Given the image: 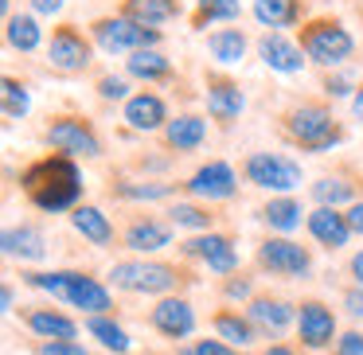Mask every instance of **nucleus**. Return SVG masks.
<instances>
[{
	"mask_svg": "<svg viewBox=\"0 0 363 355\" xmlns=\"http://www.w3.org/2000/svg\"><path fill=\"white\" fill-rule=\"evenodd\" d=\"M16 188L24 203L40 215H71L79 203H86V180H82V164L59 152H40L28 164H20Z\"/></svg>",
	"mask_w": 363,
	"mask_h": 355,
	"instance_id": "f257e3e1",
	"label": "nucleus"
},
{
	"mask_svg": "<svg viewBox=\"0 0 363 355\" xmlns=\"http://www.w3.org/2000/svg\"><path fill=\"white\" fill-rule=\"evenodd\" d=\"M277 141L293 152L305 157H328L347 141V125L340 121V113L332 110L328 98L320 94H305V98H289L274 118Z\"/></svg>",
	"mask_w": 363,
	"mask_h": 355,
	"instance_id": "f03ea898",
	"label": "nucleus"
},
{
	"mask_svg": "<svg viewBox=\"0 0 363 355\" xmlns=\"http://www.w3.org/2000/svg\"><path fill=\"white\" fill-rule=\"evenodd\" d=\"M20 285L43 293L48 300H59L67 308H79L82 320L86 316H106L118 312V300L106 277H98L94 269H79V266H59V269H20Z\"/></svg>",
	"mask_w": 363,
	"mask_h": 355,
	"instance_id": "7ed1b4c3",
	"label": "nucleus"
},
{
	"mask_svg": "<svg viewBox=\"0 0 363 355\" xmlns=\"http://www.w3.org/2000/svg\"><path fill=\"white\" fill-rule=\"evenodd\" d=\"M106 281L113 293L125 297H176L199 285V269L180 258H121L106 269Z\"/></svg>",
	"mask_w": 363,
	"mask_h": 355,
	"instance_id": "20e7f679",
	"label": "nucleus"
},
{
	"mask_svg": "<svg viewBox=\"0 0 363 355\" xmlns=\"http://www.w3.org/2000/svg\"><path fill=\"white\" fill-rule=\"evenodd\" d=\"M40 145L48 152H59V157L71 160H102L106 157V137L98 129V121L82 110H55L43 118L40 129Z\"/></svg>",
	"mask_w": 363,
	"mask_h": 355,
	"instance_id": "39448f33",
	"label": "nucleus"
},
{
	"mask_svg": "<svg viewBox=\"0 0 363 355\" xmlns=\"http://www.w3.org/2000/svg\"><path fill=\"white\" fill-rule=\"evenodd\" d=\"M293 35H297L305 59L313 67H320V71H344V67L355 59L352 28H347L340 16H332V12H316V16H308Z\"/></svg>",
	"mask_w": 363,
	"mask_h": 355,
	"instance_id": "423d86ee",
	"label": "nucleus"
},
{
	"mask_svg": "<svg viewBox=\"0 0 363 355\" xmlns=\"http://www.w3.org/2000/svg\"><path fill=\"white\" fill-rule=\"evenodd\" d=\"M94 55H98V47L90 40V32L82 24H74V20H59L48 35V47H43V63L59 79H82V74H90L98 63Z\"/></svg>",
	"mask_w": 363,
	"mask_h": 355,
	"instance_id": "0eeeda50",
	"label": "nucleus"
},
{
	"mask_svg": "<svg viewBox=\"0 0 363 355\" xmlns=\"http://www.w3.org/2000/svg\"><path fill=\"white\" fill-rule=\"evenodd\" d=\"M254 269L262 277H277V281H308L316 269L313 246H301L289 235H262L254 242Z\"/></svg>",
	"mask_w": 363,
	"mask_h": 355,
	"instance_id": "6e6552de",
	"label": "nucleus"
},
{
	"mask_svg": "<svg viewBox=\"0 0 363 355\" xmlns=\"http://www.w3.org/2000/svg\"><path fill=\"white\" fill-rule=\"evenodd\" d=\"M176 258L188 261L196 269H207V274L219 281V277H230L242 269V258H238V230H207V235H188L184 242H176Z\"/></svg>",
	"mask_w": 363,
	"mask_h": 355,
	"instance_id": "1a4fd4ad",
	"label": "nucleus"
},
{
	"mask_svg": "<svg viewBox=\"0 0 363 355\" xmlns=\"http://www.w3.org/2000/svg\"><path fill=\"white\" fill-rule=\"evenodd\" d=\"M90 40L102 55H133V51H145V47H160L164 43V32L160 28H145L137 20L121 16V12H102L86 24Z\"/></svg>",
	"mask_w": 363,
	"mask_h": 355,
	"instance_id": "9d476101",
	"label": "nucleus"
},
{
	"mask_svg": "<svg viewBox=\"0 0 363 355\" xmlns=\"http://www.w3.org/2000/svg\"><path fill=\"white\" fill-rule=\"evenodd\" d=\"M238 176L242 184L258 191H269V196H297V188L305 184V172H301V160L285 157V152H269V149H254L238 160Z\"/></svg>",
	"mask_w": 363,
	"mask_h": 355,
	"instance_id": "9b49d317",
	"label": "nucleus"
},
{
	"mask_svg": "<svg viewBox=\"0 0 363 355\" xmlns=\"http://www.w3.org/2000/svg\"><path fill=\"white\" fill-rule=\"evenodd\" d=\"M199 98H203V113L219 133H230L238 125V118L246 113V90L223 67H203L199 74Z\"/></svg>",
	"mask_w": 363,
	"mask_h": 355,
	"instance_id": "f8f14e48",
	"label": "nucleus"
},
{
	"mask_svg": "<svg viewBox=\"0 0 363 355\" xmlns=\"http://www.w3.org/2000/svg\"><path fill=\"white\" fill-rule=\"evenodd\" d=\"M308 199H313V207H340V211L359 203L363 199V160H352V157L332 160L308 184Z\"/></svg>",
	"mask_w": 363,
	"mask_h": 355,
	"instance_id": "ddd939ff",
	"label": "nucleus"
},
{
	"mask_svg": "<svg viewBox=\"0 0 363 355\" xmlns=\"http://www.w3.org/2000/svg\"><path fill=\"white\" fill-rule=\"evenodd\" d=\"M176 246V227L164 219V215L152 211H129L125 222H121V250L129 258H160V250Z\"/></svg>",
	"mask_w": 363,
	"mask_h": 355,
	"instance_id": "4468645a",
	"label": "nucleus"
},
{
	"mask_svg": "<svg viewBox=\"0 0 363 355\" xmlns=\"http://www.w3.org/2000/svg\"><path fill=\"white\" fill-rule=\"evenodd\" d=\"M180 180H145V176H129L125 168H110L106 172V199L129 207H149V203H172L180 199Z\"/></svg>",
	"mask_w": 363,
	"mask_h": 355,
	"instance_id": "2eb2a0df",
	"label": "nucleus"
},
{
	"mask_svg": "<svg viewBox=\"0 0 363 355\" xmlns=\"http://www.w3.org/2000/svg\"><path fill=\"white\" fill-rule=\"evenodd\" d=\"M297 347L301 351H332L340 339V316L328 300L301 297L297 300Z\"/></svg>",
	"mask_w": 363,
	"mask_h": 355,
	"instance_id": "dca6fc26",
	"label": "nucleus"
},
{
	"mask_svg": "<svg viewBox=\"0 0 363 355\" xmlns=\"http://www.w3.org/2000/svg\"><path fill=\"white\" fill-rule=\"evenodd\" d=\"M145 324H149L160 339H168V344L180 347V344H188V339H196L199 312H196V305H191L188 293H176V297L152 300V308L145 312Z\"/></svg>",
	"mask_w": 363,
	"mask_h": 355,
	"instance_id": "f3484780",
	"label": "nucleus"
},
{
	"mask_svg": "<svg viewBox=\"0 0 363 355\" xmlns=\"http://www.w3.org/2000/svg\"><path fill=\"white\" fill-rule=\"evenodd\" d=\"M238 168L230 164V160H207V164H199L191 176H184L180 180V191L184 199H199V203H230V199H238Z\"/></svg>",
	"mask_w": 363,
	"mask_h": 355,
	"instance_id": "a211bd4d",
	"label": "nucleus"
},
{
	"mask_svg": "<svg viewBox=\"0 0 363 355\" xmlns=\"http://www.w3.org/2000/svg\"><path fill=\"white\" fill-rule=\"evenodd\" d=\"M246 316H250V324L258 328L262 339H269V344H281L285 332L297 328V300H289L285 293L262 289L258 297L246 305Z\"/></svg>",
	"mask_w": 363,
	"mask_h": 355,
	"instance_id": "6ab92c4d",
	"label": "nucleus"
},
{
	"mask_svg": "<svg viewBox=\"0 0 363 355\" xmlns=\"http://www.w3.org/2000/svg\"><path fill=\"white\" fill-rule=\"evenodd\" d=\"M20 324L32 332V339H79L82 320L71 316L67 308H55L51 300H28L16 308Z\"/></svg>",
	"mask_w": 363,
	"mask_h": 355,
	"instance_id": "aec40b11",
	"label": "nucleus"
},
{
	"mask_svg": "<svg viewBox=\"0 0 363 355\" xmlns=\"http://www.w3.org/2000/svg\"><path fill=\"white\" fill-rule=\"evenodd\" d=\"M207 137H211V121H207V113L180 110V113H172V121L157 133V145L168 152V157L180 160V157H191V152L203 149Z\"/></svg>",
	"mask_w": 363,
	"mask_h": 355,
	"instance_id": "412c9836",
	"label": "nucleus"
},
{
	"mask_svg": "<svg viewBox=\"0 0 363 355\" xmlns=\"http://www.w3.org/2000/svg\"><path fill=\"white\" fill-rule=\"evenodd\" d=\"M48 227L35 219H24V222H9L4 235H0V250L9 261H20V269L28 266H40L48 261Z\"/></svg>",
	"mask_w": 363,
	"mask_h": 355,
	"instance_id": "4be33fe9",
	"label": "nucleus"
},
{
	"mask_svg": "<svg viewBox=\"0 0 363 355\" xmlns=\"http://www.w3.org/2000/svg\"><path fill=\"white\" fill-rule=\"evenodd\" d=\"M121 121H125V129H133L141 137H157L172 121V106H168V98L160 90H137L121 106Z\"/></svg>",
	"mask_w": 363,
	"mask_h": 355,
	"instance_id": "5701e85b",
	"label": "nucleus"
},
{
	"mask_svg": "<svg viewBox=\"0 0 363 355\" xmlns=\"http://www.w3.org/2000/svg\"><path fill=\"white\" fill-rule=\"evenodd\" d=\"M67 227H71L82 242L94 246V250H121V227L98 203H79L67 215Z\"/></svg>",
	"mask_w": 363,
	"mask_h": 355,
	"instance_id": "b1692460",
	"label": "nucleus"
},
{
	"mask_svg": "<svg viewBox=\"0 0 363 355\" xmlns=\"http://www.w3.org/2000/svg\"><path fill=\"white\" fill-rule=\"evenodd\" d=\"M305 230L313 238L316 250L324 254H340L352 246V222H347V211L340 207H308V219H305Z\"/></svg>",
	"mask_w": 363,
	"mask_h": 355,
	"instance_id": "393cba45",
	"label": "nucleus"
},
{
	"mask_svg": "<svg viewBox=\"0 0 363 355\" xmlns=\"http://www.w3.org/2000/svg\"><path fill=\"white\" fill-rule=\"evenodd\" d=\"M254 51H258L266 71L285 74V79H289V74H301L308 63L301 43H297V35H289V32H262L258 40H254Z\"/></svg>",
	"mask_w": 363,
	"mask_h": 355,
	"instance_id": "a878e982",
	"label": "nucleus"
},
{
	"mask_svg": "<svg viewBox=\"0 0 363 355\" xmlns=\"http://www.w3.org/2000/svg\"><path fill=\"white\" fill-rule=\"evenodd\" d=\"M125 74L133 82H141L145 90H168V86H184L180 71H176V63L164 55L160 47H145V51H133V55L125 59Z\"/></svg>",
	"mask_w": 363,
	"mask_h": 355,
	"instance_id": "bb28decb",
	"label": "nucleus"
},
{
	"mask_svg": "<svg viewBox=\"0 0 363 355\" xmlns=\"http://www.w3.org/2000/svg\"><path fill=\"white\" fill-rule=\"evenodd\" d=\"M305 219H308V207L297 196H269L254 207V222L266 227V235H289L293 238V230L305 227Z\"/></svg>",
	"mask_w": 363,
	"mask_h": 355,
	"instance_id": "cd10ccee",
	"label": "nucleus"
},
{
	"mask_svg": "<svg viewBox=\"0 0 363 355\" xmlns=\"http://www.w3.org/2000/svg\"><path fill=\"white\" fill-rule=\"evenodd\" d=\"M250 16L266 32H297L308 20V0H250Z\"/></svg>",
	"mask_w": 363,
	"mask_h": 355,
	"instance_id": "c85d7f7f",
	"label": "nucleus"
},
{
	"mask_svg": "<svg viewBox=\"0 0 363 355\" xmlns=\"http://www.w3.org/2000/svg\"><path fill=\"white\" fill-rule=\"evenodd\" d=\"M207 324H211V336L227 339L230 347H238V351H250L254 344H258V328L250 324V316H246V308L238 305H219L211 316H207Z\"/></svg>",
	"mask_w": 363,
	"mask_h": 355,
	"instance_id": "c756f323",
	"label": "nucleus"
},
{
	"mask_svg": "<svg viewBox=\"0 0 363 355\" xmlns=\"http://www.w3.org/2000/svg\"><path fill=\"white\" fill-rule=\"evenodd\" d=\"M164 215L168 222H172L176 230H188V235H207V230H219L223 222V211L211 203H199V199H172V203H164Z\"/></svg>",
	"mask_w": 363,
	"mask_h": 355,
	"instance_id": "7c9ffc66",
	"label": "nucleus"
},
{
	"mask_svg": "<svg viewBox=\"0 0 363 355\" xmlns=\"http://www.w3.org/2000/svg\"><path fill=\"white\" fill-rule=\"evenodd\" d=\"M4 43L9 51H20V55H35L40 47H48V35L40 28V16L32 9H20L4 20Z\"/></svg>",
	"mask_w": 363,
	"mask_h": 355,
	"instance_id": "2f4dec72",
	"label": "nucleus"
},
{
	"mask_svg": "<svg viewBox=\"0 0 363 355\" xmlns=\"http://www.w3.org/2000/svg\"><path fill=\"white\" fill-rule=\"evenodd\" d=\"M82 328H86V336L94 339L106 355H133V336H129V328L118 320V312L86 316V320H82Z\"/></svg>",
	"mask_w": 363,
	"mask_h": 355,
	"instance_id": "473e14b6",
	"label": "nucleus"
},
{
	"mask_svg": "<svg viewBox=\"0 0 363 355\" xmlns=\"http://www.w3.org/2000/svg\"><path fill=\"white\" fill-rule=\"evenodd\" d=\"M254 47V40L246 35V28L238 24H227V28H215V32H207V51H211L215 67H238L246 59V51Z\"/></svg>",
	"mask_w": 363,
	"mask_h": 355,
	"instance_id": "72a5a7b5",
	"label": "nucleus"
},
{
	"mask_svg": "<svg viewBox=\"0 0 363 355\" xmlns=\"http://www.w3.org/2000/svg\"><path fill=\"white\" fill-rule=\"evenodd\" d=\"M118 12L145 28H164L184 16V0H121Z\"/></svg>",
	"mask_w": 363,
	"mask_h": 355,
	"instance_id": "f704fd0d",
	"label": "nucleus"
},
{
	"mask_svg": "<svg viewBox=\"0 0 363 355\" xmlns=\"http://www.w3.org/2000/svg\"><path fill=\"white\" fill-rule=\"evenodd\" d=\"M242 20V0H196V9L188 12L191 32H207L215 24H238Z\"/></svg>",
	"mask_w": 363,
	"mask_h": 355,
	"instance_id": "c9c22d12",
	"label": "nucleus"
},
{
	"mask_svg": "<svg viewBox=\"0 0 363 355\" xmlns=\"http://www.w3.org/2000/svg\"><path fill=\"white\" fill-rule=\"evenodd\" d=\"M258 269H238V274H230V277H219V281H215V293H219V300H223V305H238V308H246V305H250V300L254 297H258Z\"/></svg>",
	"mask_w": 363,
	"mask_h": 355,
	"instance_id": "e433bc0d",
	"label": "nucleus"
},
{
	"mask_svg": "<svg viewBox=\"0 0 363 355\" xmlns=\"http://www.w3.org/2000/svg\"><path fill=\"white\" fill-rule=\"evenodd\" d=\"M0 102H4V121L9 125L24 121L28 110H32V82L16 79V74H4L0 79Z\"/></svg>",
	"mask_w": 363,
	"mask_h": 355,
	"instance_id": "4c0bfd02",
	"label": "nucleus"
},
{
	"mask_svg": "<svg viewBox=\"0 0 363 355\" xmlns=\"http://www.w3.org/2000/svg\"><path fill=\"white\" fill-rule=\"evenodd\" d=\"M133 94H137V90H133V79H129L125 71H121V74H113V71L94 74V98H98L102 106H125Z\"/></svg>",
	"mask_w": 363,
	"mask_h": 355,
	"instance_id": "58836bf2",
	"label": "nucleus"
},
{
	"mask_svg": "<svg viewBox=\"0 0 363 355\" xmlns=\"http://www.w3.org/2000/svg\"><path fill=\"white\" fill-rule=\"evenodd\" d=\"M121 168H125L129 176H145V180H172L176 157H168L164 149H160L157 157H149V152H133Z\"/></svg>",
	"mask_w": 363,
	"mask_h": 355,
	"instance_id": "ea45409f",
	"label": "nucleus"
},
{
	"mask_svg": "<svg viewBox=\"0 0 363 355\" xmlns=\"http://www.w3.org/2000/svg\"><path fill=\"white\" fill-rule=\"evenodd\" d=\"M355 90H359V82H355L352 74H344V71H320V98L340 102V98H355Z\"/></svg>",
	"mask_w": 363,
	"mask_h": 355,
	"instance_id": "a19ab883",
	"label": "nucleus"
},
{
	"mask_svg": "<svg viewBox=\"0 0 363 355\" xmlns=\"http://www.w3.org/2000/svg\"><path fill=\"white\" fill-rule=\"evenodd\" d=\"M176 355H250V351H238V347H230L219 336H196V339L176 347Z\"/></svg>",
	"mask_w": 363,
	"mask_h": 355,
	"instance_id": "79ce46f5",
	"label": "nucleus"
},
{
	"mask_svg": "<svg viewBox=\"0 0 363 355\" xmlns=\"http://www.w3.org/2000/svg\"><path fill=\"white\" fill-rule=\"evenodd\" d=\"M28 351L32 355H94L86 344H79V339H32Z\"/></svg>",
	"mask_w": 363,
	"mask_h": 355,
	"instance_id": "37998d69",
	"label": "nucleus"
},
{
	"mask_svg": "<svg viewBox=\"0 0 363 355\" xmlns=\"http://www.w3.org/2000/svg\"><path fill=\"white\" fill-rule=\"evenodd\" d=\"M340 308H344L352 320H363V285H352V281H347L344 289H340Z\"/></svg>",
	"mask_w": 363,
	"mask_h": 355,
	"instance_id": "c03bdc74",
	"label": "nucleus"
},
{
	"mask_svg": "<svg viewBox=\"0 0 363 355\" xmlns=\"http://www.w3.org/2000/svg\"><path fill=\"white\" fill-rule=\"evenodd\" d=\"M328 355H363V328H344Z\"/></svg>",
	"mask_w": 363,
	"mask_h": 355,
	"instance_id": "a18cd8bd",
	"label": "nucleus"
},
{
	"mask_svg": "<svg viewBox=\"0 0 363 355\" xmlns=\"http://www.w3.org/2000/svg\"><path fill=\"white\" fill-rule=\"evenodd\" d=\"M28 9H32L40 20H51V16H59V12L67 9V0H28Z\"/></svg>",
	"mask_w": 363,
	"mask_h": 355,
	"instance_id": "49530a36",
	"label": "nucleus"
},
{
	"mask_svg": "<svg viewBox=\"0 0 363 355\" xmlns=\"http://www.w3.org/2000/svg\"><path fill=\"white\" fill-rule=\"evenodd\" d=\"M344 274L352 277V285H363V246L355 254H347V261H344Z\"/></svg>",
	"mask_w": 363,
	"mask_h": 355,
	"instance_id": "de8ad7c7",
	"label": "nucleus"
},
{
	"mask_svg": "<svg viewBox=\"0 0 363 355\" xmlns=\"http://www.w3.org/2000/svg\"><path fill=\"white\" fill-rule=\"evenodd\" d=\"M0 305H4V312H16V281L12 277H4V289H0Z\"/></svg>",
	"mask_w": 363,
	"mask_h": 355,
	"instance_id": "09e8293b",
	"label": "nucleus"
},
{
	"mask_svg": "<svg viewBox=\"0 0 363 355\" xmlns=\"http://www.w3.org/2000/svg\"><path fill=\"white\" fill-rule=\"evenodd\" d=\"M347 222H352V235H355V238H363V199L347 207Z\"/></svg>",
	"mask_w": 363,
	"mask_h": 355,
	"instance_id": "8fccbe9b",
	"label": "nucleus"
},
{
	"mask_svg": "<svg viewBox=\"0 0 363 355\" xmlns=\"http://www.w3.org/2000/svg\"><path fill=\"white\" fill-rule=\"evenodd\" d=\"M258 355H305V351H301L297 344H285V339H281V344H266Z\"/></svg>",
	"mask_w": 363,
	"mask_h": 355,
	"instance_id": "3c124183",
	"label": "nucleus"
},
{
	"mask_svg": "<svg viewBox=\"0 0 363 355\" xmlns=\"http://www.w3.org/2000/svg\"><path fill=\"white\" fill-rule=\"evenodd\" d=\"M352 113H355V121H363V79H359V90L352 98Z\"/></svg>",
	"mask_w": 363,
	"mask_h": 355,
	"instance_id": "603ef678",
	"label": "nucleus"
},
{
	"mask_svg": "<svg viewBox=\"0 0 363 355\" xmlns=\"http://www.w3.org/2000/svg\"><path fill=\"white\" fill-rule=\"evenodd\" d=\"M133 355H160V351H152V347H149V351H133Z\"/></svg>",
	"mask_w": 363,
	"mask_h": 355,
	"instance_id": "864d4df0",
	"label": "nucleus"
},
{
	"mask_svg": "<svg viewBox=\"0 0 363 355\" xmlns=\"http://www.w3.org/2000/svg\"><path fill=\"white\" fill-rule=\"evenodd\" d=\"M320 4H328V0H320Z\"/></svg>",
	"mask_w": 363,
	"mask_h": 355,
	"instance_id": "5fc2aeb1",
	"label": "nucleus"
}]
</instances>
